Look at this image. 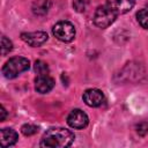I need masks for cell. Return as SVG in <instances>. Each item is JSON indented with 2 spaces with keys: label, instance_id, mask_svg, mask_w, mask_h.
<instances>
[{
  "label": "cell",
  "instance_id": "7a4b0ae2",
  "mask_svg": "<svg viewBox=\"0 0 148 148\" xmlns=\"http://www.w3.org/2000/svg\"><path fill=\"white\" fill-rule=\"evenodd\" d=\"M30 67V61L23 57L10 58L2 67V74L6 79H15L21 73L28 71Z\"/></svg>",
  "mask_w": 148,
  "mask_h": 148
},
{
  "label": "cell",
  "instance_id": "5bb4252c",
  "mask_svg": "<svg viewBox=\"0 0 148 148\" xmlns=\"http://www.w3.org/2000/svg\"><path fill=\"white\" fill-rule=\"evenodd\" d=\"M12 49H13V44H12V42L7 38V37H2L1 38V54L2 56H6L7 53H9L10 51H12Z\"/></svg>",
  "mask_w": 148,
  "mask_h": 148
},
{
  "label": "cell",
  "instance_id": "ac0fdd59",
  "mask_svg": "<svg viewBox=\"0 0 148 148\" xmlns=\"http://www.w3.org/2000/svg\"><path fill=\"white\" fill-rule=\"evenodd\" d=\"M5 117H6V110H5L3 106H1V118H0V120L3 121L5 120Z\"/></svg>",
  "mask_w": 148,
  "mask_h": 148
},
{
  "label": "cell",
  "instance_id": "8992f818",
  "mask_svg": "<svg viewBox=\"0 0 148 148\" xmlns=\"http://www.w3.org/2000/svg\"><path fill=\"white\" fill-rule=\"evenodd\" d=\"M83 102L91 108H96L102 105L104 102V94L99 89H87L82 95Z\"/></svg>",
  "mask_w": 148,
  "mask_h": 148
},
{
  "label": "cell",
  "instance_id": "4fadbf2b",
  "mask_svg": "<svg viewBox=\"0 0 148 148\" xmlns=\"http://www.w3.org/2000/svg\"><path fill=\"white\" fill-rule=\"evenodd\" d=\"M34 69L38 75H46L49 73V67L46 65V62L42 61V60H37L34 65Z\"/></svg>",
  "mask_w": 148,
  "mask_h": 148
},
{
  "label": "cell",
  "instance_id": "8fae6325",
  "mask_svg": "<svg viewBox=\"0 0 148 148\" xmlns=\"http://www.w3.org/2000/svg\"><path fill=\"white\" fill-rule=\"evenodd\" d=\"M50 0H35L32 3V12L36 15H45L50 9Z\"/></svg>",
  "mask_w": 148,
  "mask_h": 148
},
{
  "label": "cell",
  "instance_id": "6da1fadb",
  "mask_svg": "<svg viewBox=\"0 0 148 148\" xmlns=\"http://www.w3.org/2000/svg\"><path fill=\"white\" fill-rule=\"evenodd\" d=\"M74 141V134L66 128H51L46 131L40 140L39 146L46 148L69 147Z\"/></svg>",
  "mask_w": 148,
  "mask_h": 148
},
{
  "label": "cell",
  "instance_id": "3957f363",
  "mask_svg": "<svg viewBox=\"0 0 148 148\" xmlns=\"http://www.w3.org/2000/svg\"><path fill=\"white\" fill-rule=\"evenodd\" d=\"M116 17H117V14L108 5H103L96 9L94 14V23L98 28L105 29L114 22Z\"/></svg>",
  "mask_w": 148,
  "mask_h": 148
},
{
  "label": "cell",
  "instance_id": "52a82bcc",
  "mask_svg": "<svg viewBox=\"0 0 148 148\" xmlns=\"http://www.w3.org/2000/svg\"><path fill=\"white\" fill-rule=\"evenodd\" d=\"M23 42L32 47L43 45L47 40V34L44 31H34V32H23L21 35Z\"/></svg>",
  "mask_w": 148,
  "mask_h": 148
},
{
  "label": "cell",
  "instance_id": "9a60e30c",
  "mask_svg": "<svg viewBox=\"0 0 148 148\" xmlns=\"http://www.w3.org/2000/svg\"><path fill=\"white\" fill-rule=\"evenodd\" d=\"M38 131V127L35 126V125H31V124H24L22 127H21V132L27 135V136H30V135H34L35 133H37Z\"/></svg>",
  "mask_w": 148,
  "mask_h": 148
},
{
  "label": "cell",
  "instance_id": "277c9868",
  "mask_svg": "<svg viewBox=\"0 0 148 148\" xmlns=\"http://www.w3.org/2000/svg\"><path fill=\"white\" fill-rule=\"evenodd\" d=\"M52 32L57 39L64 43L72 42L75 37V28L68 21H60L56 23L52 28Z\"/></svg>",
  "mask_w": 148,
  "mask_h": 148
},
{
  "label": "cell",
  "instance_id": "ba28073f",
  "mask_svg": "<svg viewBox=\"0 0 148 148\" xmlns=\"http://www.w3.org/2000/svg\"><path fill=\"white\" fill-rule=\"evenodd\" d=\"M54 87V80L46 75H38L35 80V89L39 92V94H46L49 91H51Z\"/></svg>",
  "mask_w": 148,
  "mask_h": 148
},
{
  "label": "cell",
  "instance_id": "7c38bea8",
  "mask_svg": "<svg viewBox=\"0 0 148 148\" xmlns=\"http://www.w3.org/2000/svg\"><path fill=\"white\" fill-rule=\"evenodd\" d=\"M136 20L142 28L148 29V9H140L136 13Z\"/></svg>",
  "mask_w": 148,
  "mask_h": 148
},
{
  "label": "cell",
  "instance_id": "e0dca14e",
  "mask_svg": "<svg viewBox=\"0 0 148 148\" xmlns=\"http://www.w3.org/2000/svg\"><path fill=\"white\" fill-rule=\"evenodd\" d=\"M136 132L139 135H146L148 133V123L143 121V123H140L139 125H136Z\"/></svg>",
  "mask_w": 148,
  "mask_h": 148
},
{
  "label": "cell",
  "instance_id": "9c48e42d",
  "mask_svg": "<svg viewBox=\"0 0 148 148\" xmlns=\"http://www.w3.org/2000/svg\"><path fill=\"white\" fill-rule=\"evenodd\" d=\"M108 6L117 14H125L134 6V0H108Z\"/></svg>",
  "mask_w": 148,
  "mask_h": 148
},
{
  "label": "cell",
  "instance_id": "5b68a950",
  "mask_svg": "<svg viewBox=\"0 0 148 148\" xmlns=\"http://www.w3.org/2000/svg\"><path fill=\"white\" fill-rule=\"evenodd\" d=\"M88 116L80 109H74L67 117V124L75 130H82L88 125Z\"/></svg>",
  "mask_w": 148,
  "mask_h": 148
},
{
  "label": "cell",
  "instance_id": "30bf717a",
  "mask_svg": "<svg viewBox=\"0 0 148 148\" xmlns=\"http://www.w3.org/2000/svg\"><path fill=\"white\" fill-rule=\"evenodd\" d=\"M18 136L13 128H2L0 132V145L1 147H9L16 143Z\"/></svg>",
  "mask_w": 148,
  "mask_h": 148
},
{
  "label": "cell",
  "instance_id": "2e32d148",
  "mask_svg": "<svg viewBox=\"0 0 148 148\" xmlns=\"http://www.w3.org/2000/svg\"><path fill=\"white\" fill-rule=\"evenodd\" d=\"M87 6H88V0H74L73 2L74 9L79 13H83L87 9Z\"/></svg>",
  "mask_w": 148,
  "mask_h": 148
}]
</instances>
